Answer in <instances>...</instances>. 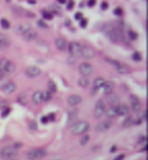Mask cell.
<instances>
[{"label": "cell", "mask_w": 148, "mask_h": 160, "mask_svg": "<svg viewBox=\"0 0 148 160\" xmlns=\"http://www.w3.org/2000/svg\"><path fill=\"white\" fill-rule=\"evenodd\" d=\"M89 130V123L87 121H78L72 124V132L75 135H85Z\"/></svg>", "instance_id": "6da1fadb"}, {"label": "cell", "mask_w": 148, "mask_h": 160, "mask_svg": "<svg viewBox=\"0 0 148 160\" xmlns=\"http://www.w3.org/2000/svg\"><path fill=\"white\" fill-rule=\"evenodd\" d=\"M16 157V150L13 147V145L4 146L0 150V158L4 160H13Z\"/></svg>", "instance_id": "7a4b0ae2"}, {"label": "cell", "mask_w": 148, "mask_h": 160, "mask_svg": "<svg viewBox=\"0 0 148 160\" xmlns=\"http://www.w3.org/2000/svg\"><path fill=\"white\" fill-rule=\"evenodd\" d=\"M44 157H46V151L41 147L33 149L29 152H27V158L29 160H41L43 159Z\"/></svg>", "instance_id": "3957f363"}, {"label": "cell", "mask_w": 148, "mask_h": 160, "mask_svg": "<svg viewBox=\"0 0 148 160\" xmlns=\"http://www.w3.org/2000/svg\"><path fill=\"white\" fill-rule=\"evenodd\" d=\"M106 61H109V63L112 64L113 66L116 67V70L119 72V73H122V74H127V73H130L131 72L130 67H129L126 64H124V63H120V62H118V61H115V59H106Z\"/></svg>", "instance_id": "277c9868"}, {"label": "cell", "mask_w": 148, "mask_h": 160, "mask_svg": "<svg viewBox=\"0 0 148 160\" xmlns=\"http://www.w3.org/2000/svg\"><path fill=\"white\" fill-rule=\"evenodd\" d=\"M103 30H104V33L106 34V36L110 38V40H112L113 42H117L118 41V31L116 30V28L112 27L111 25H106V26L103 27Z\"/></svg>", "instance_id": "5b68a950"}, {"label": "cell", "mask_w": 148, "mask_h": 160, "mask_svg": "<svg viewBox=\"0 0 148 160\" xmlns=\"http://www.w3.org/2000/svg\"><path fill=\"white\" fill-rule=\"evenodd\" d=\"M96 56L95 50L89 45H82L81 46V57L86 59H93Z\"/></svg>", "instance_id": "8992f818"}, {"label": "cell", "mask_w": 148, "mask_h": 160, "mask_svg": "<svg viewBox=\"0 0 148 160\" xmlns=\"http://www.w3.org/2000/svg\"><path fill=\"white\" fill-rule=\"evenodd\" d=\"M105 105L104 102L102 101V100H98L97 102H96L95 105V108H94V115H95L96 118H101L102 116L105 114Z\"/></svg>", "instance_id": "52a82bcc"}, {"label": "cell", "mask_w": 148, "mask_h": 160, "mask_svg": "<svg viewBox=\"0 0 148 160\" xmlns=\"http://www.w3.org/2000/svg\"><path fill=\"white\" fill-rule=\"evenodd\" d=\"M25 73H26V76L28 78H37V77L41 74V69L37 67V66L31 65V66H28V67H27Z\"/></svg>", "instance_id": "ba28073f"}, {"label": "cell", "mask_w": 148, "mask_h": 160, "mask_svg": "<svg viewBox=\"0 0 148 160\" xmlns=\"http://www.w3.org/2000/svg\"><path fill=\"white\" fill-rule=\"evenodd\" d=\"M81 46L82 45L80 44V43H78V42H72V43H70L68 49H70L71 55L73 57H81Z\"/></svg>", "instance_id": "9c48e42d"}, {"label": "cell", "mask_w": 148, "mask_h": 160, "mask_svg": "<svg viewBox=\"0 0 148 160\" xmlns=\"http://www.w3.org/2000/svg\"><path fill=\"white\" fill-rule=\"evenodd\" d=\"M79 71L82 74V77H88L93 73V66L89 63H82L79 66Z\"/></svg>", "instance_id": "30bf717a"}, {"label": "cell", "mask_w": 148, "mask_h": 160, "mask_svg": "<svg viewBox=\"0 0 148 160\" xmlns=\"http://www.w3.org/2000/svg\"><path fill=\"white\" fill-rule=\"evenodd\" d=\"M111 126H112V122L109 121V120H104V121L100 122L98 124L96 125L95 130L97 131V132H104V131H106V130H109Z\"/></svg>", "instance_id": "8fae6325"}, {"label": "cell", "mask_w": 148, "mask_h": 160, "mask_svg": "<svg viewBox=\"0 0 148 160\" xmlns=\"http://www.w3.org/2000/svg\"><path fill=\"white\" fill-rule=\"evenodd\" d=\"M130 103H131V109L133 111H140L141 109V105H140V100L137 95H130Z\"/></svg>", "instance_id": "7c38bea8"}, {"label": "cell", "mask_w": 148, "mask_h": 160, "mask_svg": "<svg viewBox=\"0 0 148 160\" xmlns=\"http://www.w3.org/2000/svg\"><path fill=\"white\" fill-rule=\"evenodd\" d=\"M16 89V85L13 82V81H7L5 85L1 86V90L5 93V94H13Z\"/></svg>", "instance_id": "4fadbf2b"}, {"label": "cell", "mask_w": 148, "mask_h": 160, "mask_svg": "<svg viewBox=\"0 0 148 160\" xmlns=\"http://www.w3.org/2000/svg\"><path fill=\"white\" fill-rule=\"evenodd\" d=\"M67 102H68V105H71L72 107H75L82 102V98H81L80 95H78V94H72V95H70L68 99H67Z\"/></svg>", "instance_id": "5bb4252c"}, {"label": "cell", "mask_w": 148, "mask_h": 160, "mask_svg": "<svg viewBox=\"0 0 148 160\" xmlns=\"http://www.w3.org/2000/svg\"><path fill=\"white\" fill-rule=\"evenodd\" d=\"M2 71L5 72V73H7V74H13L15 72V64L7 59L6 63H5V65L2 66Z\"/></svg>", "instance_id": "9a60e30c"}, {"label": "cell", "mask_w": 148, "mask_h": 160, "mask_svg": "<svg viewBox=\"0 0 148 160\" xmlns=\"http://www.w3.org/2000/svg\"><path fill=\"white\" fill-rule=\"evenodd\" d=\"M116 110H117V116H125L129 114L130 107L127 105H118L116 106Z\"/></svg>", "instance_id": "2e32d148"}, {"label": "cell", "mask_w": 148, "mask_h": 160, "mask_svg": "<svg viewBox=\"0 0 148 160\" xmlns=\"http://www.w3.org/2000/svg\"><path fill=\"white\" fill-rule=\"evenodd\" d=\"M22 37H23L26 41H34L36 37H37V33H36L33 28H30L29 30H27L26 33L22 35Z\"/></svg>", "instance_id": "e0dca14e"}, {"label": "cell", "mask_w": 148, "mask_h": 160, "mask_svg": "<svg viewBox=\"0 0 148 160\" xmlns=\"http://www.w3.org/2000/svg\"><path fill=\"white\" fill-rule=\"evenodd\" d=\"M115 88V84H113L112 81H104L103 82V85H102V87L101 89L104 92L105 94H109V93H111Z\"/></svg>", "instance_id": "ac0fdd59"}, {"label": "cell", "mask_w": 148, "mask_h": 160, "mask_svg": "<svg viewBox=\"0 0 148 160\" xmlns=\"http://www.w3.org/2000/svg\"><path fill=\"white\" fill-rule=\"evenodd\" d=\"M56 46L58 48V50H60V51H65L66 49H67V42H66V40L65 38H61V37H59V38H57L56 40Z\"/></svg>", "instance_id": "d6986e66"}, {"label": "cell", "mask_w": 148, "mask_h": 160, "mask_svg": "<svg viewBox=\"0 0 148 160\" xmlns=\"http://www.w3.org/2000/svg\"><path fill=\"white\" fill-rule=\"evenodd\" d=\"M31 100H33V102H34L35 105L42 103V102H43V92H41V90L35 92V93L33 94V96H31Z\"/></svg>", "instance_id": "ffe728a7"}, {"label": "cell", "mask_w": 148, "mask_h": 160, "mask_svg": "<svg viewBox=\"0 0 148 160\" xmlns=\"http://www.w3.org/2000/svg\"><path fill=\"white\" fill-rule=\"evenodd\" d=\"M10 45V41L6 35L0 34V49H7Z\"/></svg>", "instance_id": "44dd1931"}, {"label": "cell", "mask_w": 148, "mask_h": 160, "mask_svg": "<svg viewBox=\"0 0 148 160\" xmlns=\"http://www.w3.org/2000/svg\"><path fill=\"white\" fill-rule=\"evenodd\" d=\"M30 28H31V27L29 26L28 23H20V25H19V26L15 28V31L22 36L23 34H25V33H26L27 30H29Z\"/></svg>", "instance_id": "7402d4cb"}, {"label": "cell", "mask_w": 148, "mask_h": 160, "mask_svg": "<svg viewBox=\"0 0 148 160\" xmlns=\"http://www.w3.org/2000/svg\"><path fill=\"white\" fill-rule=\"evenodd\" d=\"M106 99H108V102H109L111 106H116V105L118 103V101H119V100H118V99H119L118 95H117V94H113L112 92L108 94V98Z\"/></svg>", "instance_id": "603a6c76"}, {"label": "cell", "mask_w": 148, "mask_h": 160, "mask_svg": "<svg viewBox=\"0 0 148 160\" xmlns=\"http://www.w3.org/2000/svg\"><path fill=\"white\" fill-rule=\"evenodd\" d=\"M105 80L103 79V78H101V77H98V78H96L95 80H94V92H91V93H95L97 89H100L101 87H102V85H103V82H104Z\"/></svg>", "instance_id": "cb8c5ba5"}, {"label": "cell", "mask_w": 148, "mask_h": 160, "mask_svg": "<svg viewBox=\"0 0 148 160\" xmlns=\"http://www.w3.org/2000/svg\"><path fill=\"white\" fill-rule=\"evenodd\" d=\"M133 123H134L133 117H132V116H127V117L124 120V122H123V126H124V128H129L131 125H133Z\"/></svg>", "instance_id": "d4e9b609"}, {"label": "cell", "mask_w": 148, "mask_h": 160, "mask_svg": "<svg viewBox=\"0 0 148 160\" xmlns=\"http://www.w3.org/2000/svg\"><path fill=\"white\" fill-rule=\"evenodd\" d=\"M48 89L51 93H56L57 92V85H56V82L53 80H49L48 81Z\"/></svg>", "instance_id": "484cf974"}, {"label": "cell", "mask_w": 148, "mask_h": 160, "mask_svg": "<svg viewBox=\"0 0 148 160\" xmlns=\"http://www.w3.org/2000/svg\"><path fill=\"white\" fill-rule=\"evenodd\" d=\"M106 113V115L108 117H110V118H112V117H116L117 116V110H116V106H111L109 108V110L108 111H105Z\"/></svg>", "instance_id": "4316f807"}, {"label": "cell", "mask_w": 148, "mask_h": 160, "mask_svg": "<svg viewBox=\"0 0 148 160\" xmlns=\"http://www.w3.org/2000/svg\"><path fill=\"white\" fill-rule=\"evenodd\" d=\"M88 84H89V81H88L87 77H81V78L79 79V85H80L81 87H83V88L87 87Z\"/></svg>", "instance_id": "83f0119b"}, {"label": "cell", "mask_w": 148, "mask_h": 160, "mask_svg": "<svg viewBox=\"0 0 148 160\" xmlns=\"http://www.w3.org/2000/svg\"><path fill=\"white\" fill-rule=\"evenodd\" d=\"M0 25H1V27H2L4 29H9L10 22H9L8 20H6V19H1V20H0Z\"/></svg>", "instance_id": "f1b7e54d"}, {"label": "cell", "mask_w": 148, "mask_h": 160, "mask_svg": "<svg viewBox=\"0 0 148 160\" xmlns=\"http://www.w3.org/2000/svg\"><path fill=\"white\" fill-rule=\"evenodd\" d=\"M132 59L134 61V62H140L141 59H142V56H141V53L140 52H133V55H132Z\"/></svg>", "instance_id": "f546056e"}, {"label": "cell", "mask_w": 148, "mask_h": 160, "mask_svg": "<svg viewBox=\"0 0 148 160\" xmlns=\"http://www.w3.org/2000/svg\"><path fill=\"white\" fill-rule=\"evenodd\" d=\"M51 99H52V93H51V92H49V90L44 92L43 93V101H50Z\"/></svg>", "instance_id": "4dcf8cb0"}, {"label": "cell", "mask_w": 148, "mask_h": 160, "mask_svg": "<svg viewBox=\"0 0 148 160\" xmlns=\"http://www.w3.org/2000/svg\"><path fill=\"white\" fill-rule=\"evenodd\" d=\"M42 15H43V19H46V20H52L53 15L50 13V12H46V10H42Z\"/></svg>", "instance_id": "1f68e13d"}, {"label": "cell", "mask_w": 148, "mask_h": 160, "mask_svg": "<svg viewBox=\"0 0 148 160\" xmlns=\"http://www.w3.org/2000/svg\"><path fill=\"white\" fill-rule=\"evenodd\" d=\"M88 141H89V136L88 135H83L82 137H81V139H80V145H86L88 143Z\"/></svg>", "instance_id": "d6a6232c"}, {"label": "cell", "mask_w": 148, "mask_h": 160, "mask_svg": "<svg viewBox=\"0 0 148 160\" xmlns=\"http://www.w3.org/2000/svg\"><path fill=\"white\" fill-rule=\"evenodd\" d=\"M129 37H130L132 41H135V40L138 38V34H137L135 31H133V30H130V31H129Z\"/></svg>", "instance_id": "836d02e7"}, {"label": "cell", "mask_w": 148, "mask_h": 160, "mask_svg": "<svg viewBox=\"0 0 148 160\" xmlns=\"http://www.w3.org/2000/svg\"><path fill=\"white\" fill-rule=\"evenodd\" d=\"M113 13H115V15H117V16H120L123 14V9L119 8V7H117V8L113 10Z\"/></svg>", "instance_id": "e575fe53"}, {"label": "cell", "mask_w": 148, "mask_h": 160, "mask_svg": "<svg viewBox=\"0 0 148 160\" xmlns=\"http://www.w3.org/2000/svg\"><path fill=\"white\" fill-rule=\"evenodd\" d=\"M9 111H10V109L6 107V108H5L4 110H2V113H1V116H2V117H6V116H7V115L9 114Z\"/></svg>", "instance_id": "d590c367"}, {"label": "cell", "mask_w": 148, "mask_h": 160, "mask_svg": "<svg viewBox=\"0 0 148 160\" xmlns=\"http://www.w3.org/2000/svg\"><path fill=\"white\" fill-rule=\"evenodd\" d=\"M37 25L41 27V28H48V25H46V23H44L42 20H38V21H37Z\"/></svg>", "instance_id": "8d00e7d4"}, {"label": "cell", "mask_w": 148, "mask_h": 160, "mask_svg": "<svg viewBox=\"0 0 148 160\" xmlns=\"http://www.w3.org/2000/svg\"><path fill=\"white\" fill-rule=\"evenodd\" d=\"M80 26H81V28H86L87 27V20L86 19H82L81 22H80Z\"/></svg>", "instance_id": "74e56055"}, {"label": "cell", "mask_w": 148, "mask_h": 160, "mask_svg": "<svg viewBox=\"0 0 148 160\" xmlns=\"http://www.w3.org/2000/svg\"><path fill=\"white\" fill-rule=\"evenodd\" d=\"M48 120H49V121H54V120H56V114L51 113L50 115H48Z\"/></svg>", "instance_id": "f35d334b"}, {"label": "cell", "mask_w": 148, "mask_h": 160, "mask_svg": "<svg viewBox=\"0 0 148 160\" xmlns=\"http://www.w3.org/2000/svg\"><path fill=\"white\" fill-rule=\"evenodd\" d=\"M145 142H146V138L142 136L141 138H140L139 141H138V144H142V145H145Z\"/></svg>", "instance_id": "ab89813d"}, {"label": "cell", "mask_w": 148, "mask_h": 160, "mask_svg": "<svg viewBox=\"0 0 148 160\" xmlns=\"http://www.w3.org/2000/svg\"><path fill=\"white\" fill-rule=\"evenodd\" d=\"M124 158H125V154H119V156H117L113 160H124Z\"/></svg>", "instance_id": "60d3db41"}, {"label": "cell", "mask_w": 148, "mask_h": 160, "mask_svg": "<svg viewBox=\"0 0 148 160\" xmlns=\"http://www.w3.org/2000/svg\"><path fill=\"white\" fill-rule=\"evenodd\" d=\"M95 4H96V0H89V1H88V6H89V7H93Z\"/></svg>", "instance_id": "b9f144b4"}, {"label": "cell", "mask_w": 148, "mask_h": 160, "mask_svg": "<svg viewBox=\"0 0 148 160\" xmlns=\"http://www.w3.org/2000/svg\"><path fill=\"white\" fill-rule=\"evenodd\" d=\"M30 125H31V129H33V130H36V129H37V124H36L34 121L30 122Z\"/></svg>", "instance_id": "7bdbcfd3"}, {"label": "cell", "mask_w": 148, "mask_h": 160, "mask_svg": "<svg viewBox=\"0 0 148 160\" xmlns=\"http://www.w3.org/2000/svg\"><path fill=\"white\" fill-rule=\"evenodd\" d=\"M21 146H22V144H21V143H15V144L13 145V147H14L15 150H16V149H20Z\"/></svg>", "instance_id": "ee69618b"}, {"label": "cell", "mask_w": 148, "mask_h": 160, "mask_svg": "<svg viewBox=\"0 0 148 160\" xmlns=\"http://www.w3.org/2000/svg\"><path fill=\"white\" fill-rule=\"evenodd\" d=\"M73 6H74V1H72V0H71L70 2H68V5H67V8L72 9L73 8Z\"/></svg>", "instance_id": "f6af8a7d"}, {"label": "cell", "mask_w": 148, "mask_h": 160, "mask_svg": "<svg viewBox=\"0 0 148 160\" xmlns=\"http://www.w3.org/2000/svg\"><path fill=\"white\" fill-rule=\"evenodd\" d=\"M75 19H77V20H81V19H82V14H81L80 12H78V13L75 14Z\"/></svg>", "instance_id": "bcb514c9"}, {"label": "cell", "mask_w": 148, "mask_h": 160, "mask_svg": "<svg viewBox=\"0 0 148 160\" xmlns=\"http://www.w3.org/2000/svg\"><path fill=\"white\" fill-rule=\"evenodd\" d=\"M49 120H48V116H43L42 117V123H48Z\"/></svg>", "instance_id": "7dc6e473"}, {"label": "cell", "mask_w": 148, "mask_h": 160, "mask_svg": "<svg viewBox=\"0 0 148 160\" xmlns=\"http://www.w3.org/2000/svg\"><path fill=\"white\" fill-rule=\"evenodd\" d=\"M101 7H102V9H106L108 8V2H102V5H101Z\"/></svg>", "instance_id": "c3c4849f"}, {"label": "cell", "mask_w": 148, "mask_h": 160, "mask_svg": "<svg viewBox=\"0 0 148 160\" xmlns=\"http://www.w3.org/2000/svg\"><path fill=\"white\" fill-rule=\"evenodd\" d=\"M4 76H5V72L2 71V69H0V80L4 78Z\"/></svg>", "instance_id": "681fc988"}, {"label": "cell", "mask_w": 148, "mask_h": 160, "mask_svg": "<svg viewBox=\"0 0 148 160\" xmlns=\"http://www.w3.org/2000/svg\"><path fill=\"white\" fill-rule=\"evenodd\" d=\"M28 2H30V4H36L35 0H28Z\"/></svg>", "instance_id": "f907efd6"}, {"label": "cell", "mask_w": 148, "mask_h": 160, "mask_svg": "<svg viewBox=\"0 0 148 160\" xmlns=\"http://www.w3.org/2000/svg\"><path fill=\"white\" fill-rule=\"evenodd\" d=\"M58 2H60V4H65V2H66V0H58Z\"/></svg>", "instance_id": "816d5d0a"}]
</instances>
